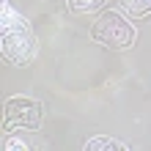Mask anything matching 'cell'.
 I'll use <instances>...</instances> for the list:
<instances>
[{"mask_svg":"<svg viewBox=\"0 0 151 151\" xmlns=\"http://www.w3.org/2000/svg\"><path fill=\"white\" fill-rule=\"evenodd\" d=\"M0 44H3V55L17 66H25L36 58V36L30 25L25 22V17L11 11L6 0L0 11Z\"/></svg>","mask_w":151,"mask_h":151,"instance_id":"obj_1","label":"cell"},{"mask_svg":"<svg viewBox=\"0 0 151 151\" xmlns=\"http://www.w3.org/2000/svg\"><path fill=\"white\" fill-rule=\"evenodd\" d=\"M91 36H93V41H99L102 47H107V50H127V47L135 44V28H132L121 14L107 11V14H102L99 19L93 22Z\"/></svg>","mask_w":151,"mask_h":151,"instance_id":"obj_2","label":"cell"},{"mask_svg":"<svg viewBox=\"0 0 151 151\" xmlns=\"http://www.w3.org/2000/svg\"><path fill=\"white\" fill-rule=\"evenodd\" d=\"M41 115H44L41 102L28 99V96H14V99L6 102V129L8 127L39 129L41 127Z\"/></svg>","mask_w":151,"mask_h":151,"instance_id":"obj_3","label":"cell"},{"mask_svg":"<svg viewBox=\"0 0 151 151\" xmlns=\"http://www.w3.org/2000/svg\"><path fill=\"white\" fill-rule=\"evenodd\" d=\"M127 143H118L113 137H93L85 143V151H124Z\"/></svg>","mask_w":151,"mask_h":151,"instance_id":"obj_4","label":"cell"},{"mask_svg":"<svg viewBox=\"0 0 151 151\" xmlns=\"http://www.w3.org/2000/svg\"><path fill=\"white\" fill-rule=\"evenodd\" d=\"M121 8L129 17H146L151 14V0H121Z\"/></svg>","mask_w":151,"mask_h":151,"instance_id":"obj_5","label":"cell"},{"mask_svg":"<svg viewBox=\"0 0 151 151\" xmlns=\"http://www.w3.org/2000/svg\"><path fill=\"white\" fill-rule=\"evenodd\" d=\"M104 3H107V0H69V8L77 11V14H91L96 8H102Z\"/></svg>","mask_w":151,"mask_h":151,"instance_id":"obj_6","label":"cell"},{"mask_svg":"<svg viewBox=\"0 0 151 151\" xmlns=\"http://www.w3.org/2000/svg\"><path fill=\"white\" fill-rule=\"evenodd\" d=\"M6 148H28V143H22V140H6Z\"/></svg>","mask_w":151,"mask_h":151,"instance_id":"obj_7","label":"cell"}]
</instances>
